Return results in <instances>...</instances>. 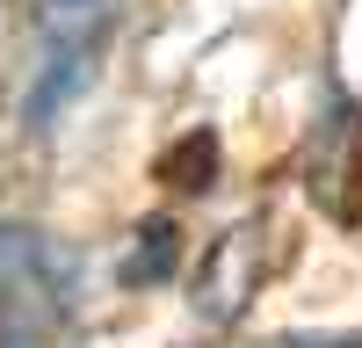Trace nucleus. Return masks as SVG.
Segmentation results:
<instances>
[{"mask_svg": "<svg viewBox=\"0 0 362 348\" xmlns=\"http://www.w3.org/2000/svg\"><path fill=\"white\" fill-rule=\"evenodd\" d=\"M116 37V0H37V73L22 95V124L51 131L87 87Z\"/></svg>", "mask_w": 362, "mask_h": 348, "instance_id": "f257e3e1", "label": "nucleus"}, {"mask_svg": "<svg viewBox=\"0 0 362 348\" xmlns=\"http://www.w3.org/2000/svg\"><path fill=\"white\" fill-rule=\"evenodd\" d=\"M254 283H261V247H254V232L239 225V232H225V240L203 254V269H196V305H203L210 319H232L239 305L254 298Z\"/></svg>", "mask_w": 362, "mask_h": 348, "instance_id": "f03ea898", "label": "nucleus"}, {"mask_svg": "<svg viewBox=\"0 0 362 348\" xmlns=\"http://www.w3.org/2000/svg\"><path fill=\"white\" fill-rule=\"evenodd\" d=\"M138 240H145V254L131 261V283H160V276H174V261H181V225L174 218H145V232H138Z\"/></svg>", "mask_w": 362, "mask_h": 348, "instance_id": "7ed1b4c3", "label": "nucleus"}, {"mask_svg": "<svg viewBox=\"0 0 362 348\" xmlns=\"http://www.w3.org/2000/svg\"><path fill=\"white\" fill-rule=\"evenodd\" d=\"M210 160H218V138H210V131H196L189 145H181V153H167V182H181L189 196H203V189H210Z\"/></svg>", "mask_w": 362, "mask_h": 348, "instance_id": "20e7f679", "label": "nucleus"}, {"mask_svg": "<svg viewBox=\"0 0 362 348\" xmlns=\"http://www.w3.org/2000/svg\"><path fill=\"white\" fill-rule=\"evenodd\" d=\"M0 348H29V341H22V334H8V341H0Z\"/></svg>", "mask_w": 362, "mask_h": 348, "instance_id": "39448f33", "label": "nucleus"}]
</instances>
